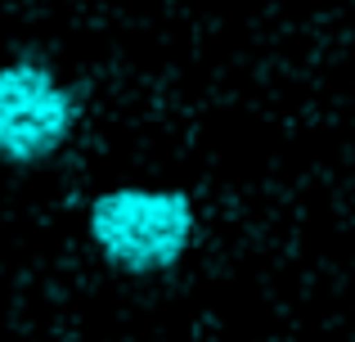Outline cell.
I'll list each match as a JSON object with an SVG mask.
<instances>
[{"mask_svg":"<svg viewBox=\"0 0 355 342\" xmlns=\"http://www.w3.org/2000/svg\"><path fill=\"white\" fill-rule=\"evenodd\" d=\"M198 216L184 189L121 185L90 203V239L113 271L162 275L189 253Z\"/></svg>","mask_w":355,"mask_h":342,"instance_id":"6da1fadb","label":"cell"},{"mask_svg":"<svg viewBox=\"0 0 355 342\" xmlns=\"http://www.w3.org/2000/svg\"><path fill=\"white\" fill-rule=\"evenodd\" d=\"M81 122V99L45 63H0V162L32 167L68 144Z\"/></svg>","mask_w":355,"mask_h":342,"instance_id":"7a4b0ae2","label":"cell"},{"mask_svg":"<svg viewBox=\"0 0 355 342\" xmlns=\"http://www.w3.org/2000/svg\"><path fill=\"white\" fill-rule=\"evenodd\" d=\"M351 342H355V338H351Z\"/></svg>","mask_w":355,"mask_h":342,"instance_id":"3957f363","label":"cell"}]
</instances>
